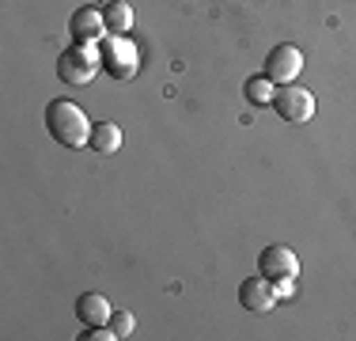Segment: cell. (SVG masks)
Segmentation results:
<instances>
[{
  "label": "cell",
  "instance_id": "obj_1",
  "mask_svg": "<svg viewBox=\"0 0 356 341\" xmlns=\"http://www.w3.org/2000/svg\"><path fill=\"white\" fill-rule=\"evenodd\" d=\"M46 129L61 148L76 152V148H83V144H91V129H95V125L88 122L83 106H76L72 99H54L46 106Z\"/></svg>",
  "mask_w": 356,
  "mask_h": 341
},
{
  "label": "cell",
  "instance_id": "obj_2",
  "mask_svg": "<svg viewBox=\"0 0 356 341\" xmlns=\"http://www.w3.org/2000/svg\"><path fill=\"white\" fill-rule=\"evenodd\" d=\"M99 68H103V57H99L95 42H72V46L61 49V57H57V76H61L69 88L91 84Z\"/></svg>",
  "mask_w": 356,
  "mask_h": 341
},
{
  "label": "cell",
  "instance_id": "obj_3",
  "mask_svg": "<svg viewBox=\"0 0 356 341\" xmlns=\"http://www.w3.org/2000/svg\"><path fill=\"white\" fill-rule=\"evenodd\" d=\"M99 57H103V68L114 80H129L140 68V49L129 42V34H106L99 42Z\"/></svg>",
  "mask_w": 356,
  "mask_h": 341
},
{
  "label": "cell",
  "instance_id": "obj_4",
  "mask_svg": "<svg viewBox=\"0 0 356 341\" xmlns=\"http://www.w3.org/2000/svg\"><path fill=\"white\" fill-rule=\"evenodd\" d=\"M273 110L281 114V122H292V125H307L315 118V95L300 84H284L277 88V99H273Z\"/></svg>",
  "mask_w": 356,
  "mask_h": 341
},
{
  "label": "cell",
  "instance_id": "obj_5",
  "mask_svg": "<svg viewBox=\"0 0 356 341\" xmlns=\"http://www.w3.org/2000/svg\"><path fill=\"white\" fill-rule=\"evenodd\" d=\"M261 72L269 76L273 84H296V76L303 72V49L300 46H292V42H281V46H273L266 54V68Z\"/></svg>",
  "mask_w": 356,
  "mask_h": 341
},
{
  "label": "cell",
  "instance_id": "obj_6",
  "mask_svg": "<svg viewBox=\"0 0 356 341\" xmlns=\"http://www.w3.org/2000/svg\"><path fill=\"white\" fill-rule=\"evenodd\" d=\"M258 273L269 277L273 285H284V280L300 277V258H296V251H288L284 243H273L258 254Z\"/></svg>",
  "mask_w": 356,
  "mask_h": 341
},
{
  "label": "cell",
  "instance_id": "obj_7",
  "mask_svg": "<svg viewBox=\"0 0 356 341\" xmlns=\"http://www.w3.org/2000/svg\"><path fill=\"white\" fill-rule=\"evenodd\" d=\"M277 285L269 277H247L239 285V303L247 307V311H254V315H266V311H273L277 307Z\"/></svg>",
  "mask_w": 356,
  "mask_h": 341
},
{
  "label": "cell",
  "instance_id": "obj_8",
  "mask_svg": "<svg viewBox=\"0 0 356 341\" xmlns=\"http://www.w3.org/2000/svg\"><path fill=\"white\" fill-rule=\"evenodd\" d=\"M69 34L76 42H103L106 38V15H103V8H95V4H88V8H76L72 12V19H69Z\"/></svg>",
  "mask_w": 356,
  "mask_h": 341
},
{
  "label": "cell",
  "instance_id": "obj_9",
  "mask_svg": "<svg viewBox=\"0 0 356 341\" xmlns=\"http://www.w3.org/2000/svg\"><path fill=\"white\" fill-rule=\"evenodd\" d=\"M110 315H114V307H110V300L99 292H83L80 300H76V319L88 330L91 326H110Z\"/></svg>",
  "mask_w": 356,
  "mask_h": 341
},
{
  "label": "cell",
  "instance_id": "obj_10",
  "mask_svg": "<svg viewBox=\"0 0 356 341\" xmlns=\"http://www.w3.org/2000/svg\"><path fill=\"white\" fill-rule=\"evenodd\" d=\"M118 148H122V129H118L114 122H99L95 129H91V152H99V156H114Z\"/></svg>",
  "mask_w": 356,
  "mask_h": 341
},
{
  "label": "cell",
  "instance_id": "obj_11",
  "mask_svg": "<svg viewBox=\"0 0 356 341\" xmlns=\"http://www.w3.org/2000/svg\"><path fill=\"white\" fill-rule=\"evenodd\" d=\"M243 95H247L250 106H269V102L277 99V84L269 80L266 72H258V76H250V80L243 84Z\"/></svg>",
  "mask_w": 356,
  "mask_h": 341
},
{
  "label": "cell",
  "instance_id": "obj_12",
  "mask_svg": "<svg viewBox=\"0 0 356 341\" xmlns=\"http://www.w3.org/2000/svg\"><path fill=\"white\" fill-rule=\"evenodd\" d=\"M103 15H106V31L110 34H125L133 27V8L125 4V0H110V4L103 8Z\"/></svg>",
  "mask_w": 356,
  "mask_h": 341
},
{
  "label": "cell",
  "instance_id": "obj_13",
  "mask_svg": "<svg viewBox=\"0 0 356 341\" xmlns=\"http://www.w3.org/2000/svg\"><path fill=\"white\" fill-rule=\"evenodd\" d=\"M133 326H137V319H133L129 311H114V315H110V330H114V338H129Z\"/></svg>",
  "mask_w": 356,
  "mask_h": 341
}]
</instances>
